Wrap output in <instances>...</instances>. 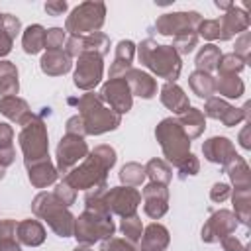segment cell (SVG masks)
<instances>
[{
	"mask_svg": "<svg viewBox=\"0 0 251 251\" xmlns=\"http://www.w3.org/2000/svg\"><path fill=\"white\" fill-rule=\"evenodd\" d=\"M127 86L131 88L133 94L143 96V98H151L155 94V82L149 75L141 73V71H131L129 78H127Z\"/></svg>",
	"mask_w": 251,
	"mask_h": 251,
	"instance_id": "obj_19",
	"label": "cell"
},
{
	"mask_svg": "<svg viewBox=\"0 0 251 251\" xmlns=\"http://www.w3.org/2000/svg\"><path fill=\"white\" fill-rule=\"evenodd\" d=\"M102 94H104V98L112 104V108L118 110V112H127L129 106H131L129 86H127V82L122 80V78H114V80H110V82L104 86Z\"/></svg>",
	"mask_w": 251,
	"mask_h": 251,
	"instance_id": "obj_11",
	"label": "cell"
},
{
	"mask_svg": "<svg viewBox=\"0 0 251 251\" xmlns=\"http://www.w3.org/2000/svg\"><path fill=\"white\" fill-rule=\"evenodd\" d=\"M102 76V61H100V55L96 53H82L78 55V67H76V73H75V84L78 88H92L98 84Z\"/></svg>",
	"mask_w": 251,
	"mask_h": 251,
	"instance_id": "obj_8",
	"label": "cell"
},
{
	"mask_svg": "<svg viewBox=\"0 0 251 251\" xmlns=\"http://www.w3.org/2000/svg\"><path fill=\"white\" fill-rule=\"evenodd\" d=\"M90 108L84 106L80 102V108H82V116H84V131L88 133H102V131H108V129H114L118 124H120V116L102 108L98 98L94 94H90Z\"/></svg>",
	"mask_w": 251,
	"mask_h": 251,
	"instance_id": "obj_6",
	"label": "cell"
},
{
	"mask_svg": "<svg viewBox=\"0 0 251 251\" xmlns=\"http://www.w3.org/2000/svg\"><path fill=\"white\" fill-rule=\"evenodd\" d=\"M67 10V2H47L45 4V12L51 14V16H63Z\"/></svg>",
	"mask_w": 251,
	"mask_h": 251,
	"instance_id": "obj_41",
	"label": "cell"
},
{
	"mask_svg": "<svg viewBox=\"0 0 251 251\" xmlns=\"http://www.w3.org/2000/svg\"><path fill=\"white\" fill-rule=\"evenodd\" d=\"M0 110L10 118V120H16L20 124L25 126V118H27V104L16 96H6L2 98L0 102Z\"/></svg>",
	"mask_w": 251,
	"mask_h": 251,
	"instance_id": "obj_23",
	"label": "cell"
},
{
	"mask_svg": "<svg viewBox=\"0 0 251 251\" xmlns=\"http://www.w3.org/2000/svg\"><path fill=\"white\" fill-rule=\"evenodd\" d=\"M10 139H12V129L6 124H0V149H10Z\"/></svg>",
	"mask_w": 251,
	"mask_h": 251,
	"instance_id": "obj_42",
	"label": "cell"
},
{
	"mask_svg": "<svg viewBox=\"0 0 251 251\" xmlns=\"http://www.w3.org/2000/svg\"><path fill=\"white\" fill-rule=\"evenodd\" d=\"M16 229H18V233H20V239H22L24 243H27V245H39V243L43 241V237H45L43 227H41L37 222H33V220H27V222L20 224Z\"/></svg>",
	"mask_w": 251,
	"mask_h": 251,
	"instance_id": "obj_26",
	"label": "cell"
},
{
	"mask_svg": "<svg viewBox=\"0 0 251 251\" xmlns=\"http://www.w3.org/2000/svg\"><path fill=\"white\" fill-rule=\"evenodd\" d=\"M169 243V233L163 226H157V224H151L145 231V237L141 241V247L143 251H163Z\"/></svg>",
	"mask_w": 251,
	"mask_h": 251,
	"instance_id": "obj_17",
	"label": "cell"
},
{
	"mask_svg": "<svg viewBox=\"0 0 251 251\" xmlns=\"http://www.w3.org/2000/svg\"><path fill=\"white\" fill-rule=\"evenodd\" d=\"M139 59L157 75L175 80L180 73V59L178 53L169 45H157L155 41L147 39L139 45Z\"/></svg>",
	"mask_w": 251,
	"mask_h": 251,
	"instance_id": "obj_1",
	"label": "cell"
},
{
	"mask_svg": "<svg viewBox=\"0 0 251 251\" xmlns=\"http://www.w3.org/2000/svg\"><path fill=\"white\" fill-rule=\"evenodd\" d=\"M216 88H218L222 94L229 96V98H237V96H241V92H243V82H241L237 76H233V75H224Z\"/></svg>",
	"mask_w": 251,
	"mask_h": 251,
	"instance_id": "obj_31",
	"label": "cell"
},
{
	"mask_svg": "<svg viewBox=\"0 0 251 251\" xmlns=\"http://www.w3.org/2000/svg\"><path fill=\"white\" fill-rule=\"evenodd\" d=\"M137 202H139L137 190H133V188H124V186H118V188L110 190V192H108V198H106L108 210L112 208V210L118 212L120 216H131V214L135 212Z\"/></svg>",
	"mask_w": 251,
	"mask_h": 251,
	"instance_id": "obj_10",
	"label": "cell"
},
{
	"mask_svg": "<svg viewBox=\"0 0 251 251\" xmlns=\"http://www.w3.org/2000/svg\"><path fill=\"white\" fill-rule=\"evenodd\" d=\"M145 196V212L151 218H159L167 212V188L163 184H149L143 190Z\"/></svg>",
	"mask_w": 251,
	"mask_h": 251,
	"instance_id": "obj_12",
	"label": "cell"
},
{
	"mask_svg": "<svg viewBox=\"0 0 251 251\" xmlns=\"http://www.w3.org/2000/svg\"><path fill=\"white\" fill-rule=\"evenodd\" d=\"M218 22H220V39H229L233 33H237V31H241V29L247 27L249 18H247V14L243 10H239V8L233 6Z\"/></svg>",
	"mask_w": 251,
	"mask_h": 251,
	"instance_id": "obj_13",
	"label": "cell"
},
{
	"mask_svg": "<svg viewBox=\"0 0 251 251\" xmlns=\"http://www.w3.org/2000/svg\"><path fill=\"white\" fill-rule=\"evenodd\" d=\"M204 153H206L208 161H212V163H227L224 155H227V159L235 157L233 147H231L229 139H226V137H212L210 141H206Z\"/></svg>",
	"mask_w": 251,
	"mask_h": 251,
	"instance_id": "obj_16",
	"label": "cell"
},
{
	"mask_svg": "<svg viewBox=\"0 0 251 251\" xmlns=\"http://www.w3.org/2000/svg\"><path fill=\"white\" fill-rule=\"evenodd\" d=\"M41 69L47 75H63L71 69V61L67 55H63V51H49L41 59Z\"/></svg>",
	"mask_w": 251,
	"mask_h": 251,
	"instance_id": "obj_20",
	"label": "cell"
},
{
	"mask_svg": "<svg viewBox=\"0 0 251 251\" xmlns=\"http://www.w3.org/2000/svg\"><path fill=\"white\" fill-rule=\"evenodd\" d=\"M82 51H84V37L73 35V37L69 39L67 53H69V55H82Z\"/></svg>",
	"mask_w": 251,
	"mask_h": 251,
	"instance_id": "obj_39",
	"label": "cell"
},
{
	"mask_svg": "<svg viewBox=\"0 0 251 251\" xmlns=\"http://www.w3.org/2000/svg\"><path fill=\"white\" fill-rule=\"evenodd\" d=\"M243 65H245V61H243L239 55L229 53V55L220 57V65H218V69H220L222 75H235V73H239V71L243 69Z\"/></svg>",
	"mask_w": 251,
	"mask_h": 251,
	"instance_id": "obj_32",
	"label": "cell"
},
{
	"mask_svg": "<svg viewBox=\"0 0 251 251\" xmlns=\"http://www.w3.org/2000/svg\"><path fill=\"white\" fill-rule=\"evenodd\" d=\"M133 51H135V47H133V43L131 41H120L118 43V51H116V61H114V65H112V69H110V76H116V75H120L122 71L126 73V69H129V63H131V59H133Z\"/></svg>",
	"mask_w": 251,
	"mask_h": 251,
	"instance_id": "obj_22",
	"label": "cell"
},
{
	"mask_svg": "<svg viewBox=\"0 0 251 251\" xmlns=\"http://www.w3.org/2000/svg\"><path fill=\"white\" fill-rule=\"evenodd\" d=\"M206 114H208L210 118L222 120L226 126H233V124H237V122L243 118V114H241L237 108H231L229 104H226V102H222V100H218V98H214V100L208 102Z\"/></svg>",
	"mask_w": 251,
	"mask_h": 251,
	"instance_id": "obj_15",
	"label": "cell"
},
{
	"mask_svg": "<svg viewBox=\"0 0 251 251\" xmlns=\"http://www.w3.org/2000/svg\"><path fill=\"white\" fill-rule=\"evenodd\" d=\"M76 251H90V249H76Z\"/></svg>",
	"mask_w": 251,
	"mask_h": 251,
	"instance_id": "obj_45",
	"label": "cell"
},
{
	"mask_svg": "<svg viewBox=\"0 0 251 251\" xmlns=\"http://www.w3.org/2000/svg\"><path fill=\"white\" fill-rule=\"evenodd\" d=\"M145 173H149V176H151L153 180H157V182H169V178H171V169H169V165H165V163L159 161V159H153V161L145 167Z\"/></svg>",
	"mask_w": 251,
	"mask_h": 251,
	"instance_id": "obj_33",
	"label": "cell"
},
{
	"mask_svg": "<svg viewBox=\"0 0 251 251\" xmlns=\"http://www.w3.org/2000/svg\"><path fill=\"white\" fill-rule=\"evenodd\" d=\"M122 229H124V233L127 235V239H131V241H137L139 235H141V224L137 222V218H127V220H124V222H122Z\"/></svg>",
	"mask_w": 251,
	"mask_h": 251,
	"instance_id": "obj_38",
	"label": "cell"
},
{
	"mask_svg": "<svg viewBox=\"0 0 251 251\" xmlns=\"http://www.w3.org/2000/svg\"><path fill=\"white\" fill-rule=\"evenodd\" d=\"M190 86L192 90L200 96V98H208L214 90H216V82L212 80V76L208 73H202V71H196L192 76H190Z\"/></svg>",
	"mask_w": 251,
	"mask_h": 251,
	"instance_id": "obj_28",
	"label": "cell"
},
{
	"mask_svg": "<svg viewBox=\"0 0 251 251\" xmlns=\"http://www.w3.org/2000/svg\"><path fill=\"white\" fill-rule=\"evenodd\" d=\"M227 194H229V188H227V184H216L214 186V190H212V200H226L227 198Z\"/></svg>",
	"mask_w": 251,
	"mask_h": 251,
	"instance_id": "obj_43",
	"label": "cell"
},
{
	"mask_svg": "<svg viewBox=\"0 0 251 251\" xmlns=\"http://www.w3.org/2000/svg\"><path fill=\"white\" fill-rule=\"evenodd\" d=\"M86 155V143L82 141V137L69 133L65 139H61L59 149H57V157H59V169L63 173H67L80 157Z\"/></svg>",
	"mask_w": 251,
	"mask_h": 251,
	"instance_id": "obj_9",
	"label": "cell"
},
{
	"mask_svg": "<svg viewBox=\"0 0 251 251\" xmlns=\"http://www.w3.org/2000/svg\"><path fill=\"white\" fill-rule=\"evenodd\" d=\"M0 92L4 96H12L18 92V71L8 61L0 63Z\"/></svg>",
	"mask_w": 251,
	"mask_h": 251,
	"instance_id": "obj_25",
	"label": "cell"
},
{
	"mask_svg": "<svg viewBox=\"0 0 251 251\" xmlns=\"http://www.w3.org/2000/svg\"><path fill=\"white\" fill-rule=\"evenodd\" d=\"M235 227V220L229 212H218L206 226V229H202V239L206 241H216L220 237H224V233L231 231Z\"/></svg>",
	"mask_w": 251,
	"mask_h": 251,
	"instance_id": "obj_14",
	"label": "cell"
},
{
	"mask_svg": "<svg viewBox=\"0 0 251 251\" xmlns=\"http://www.w3.org/2000/svg\"><path fill=\"white\" fill-rule=\"evenodd\" d=\"M157 137L161 139V145H163L165 155H167L175 165H178V163L188 155L190 139L186 137V133L182 131V127H180L176 122H173V120H163L161 126L157 127Z\"/></svg>",
	"mask_w": 251,
	"mask_h": 251,
	"instance_id": "obj_3",
	"label": "cell"
},
{
	"mask_svg": "<svg viewBox=\"0 0 251 251\" xmlns=\"http://www.w3.org/2000/svg\"><path fill=\"white\" fill-rule=\"evenodd\" d=\"M110 49V41L104 33L96 31V33H90L88 37H84V51L82 53H96V55H106Z\"/></svg>",
	"mask_w": 251,
	"mask_h": 251,
	"instance_id": "obj_30",
	"label": "cell"
},
{
	"mask_svg": "<svg viewBox=\"0 0 251 251\" xmlns=\"http://www.w3.org/2000/svg\"><path fill=\"white\" fill-rule=\"evenodd\" d=\"M29 180L35 186H45L55 180V169L49 165V161H41L29 167Z\"/></svg>",
	"mask_w": 251,
	"mask_h": 251,
	"instance_id": "obj_27",
	"label": "cell"
},
{
	"mask_svg": "<svg viewBox=\"0 0 251 251\" xmlns=\"http://www.w3.org/2000/svg\"><path fill=\"white\" fill-rule=\"evenodd\" d=\"M202 20L198 16V12H176V14H163L157 22L155 27L159 33L163 35H182V33H190V29L194 25H198Z\"/></svg>",
	"mask_w": 251,
	"mask_h": 251,
	"instance_id": "obj_7",
	"label": "cell"
},
{
	"mask_svg": "<svg viewBox=\"0 0 251 251\" xmlns=\"http://www.w3.org/2000/svg\"><path fill=\"white\" fill-rule=\"evenodd\" d=\"M198 31L206 39H220V22L218 20H204L198 24Z\"/></svg>",
	"mask_w": 251,
	"mask_h": 251,
	"instance_id": "obj_37",
	"label": "cell"
},
{
	"mask_svg": "<svg viewBox=\"0 0 251 251\" xmlns=\"http://www.w3.org/2000/svg\"><path fill=\"white\" fill-rule=\"evenodd\" d=\"M24 153H25V165L31 167L35 163L45 161L47 157V133L43 129V124H27L24 133L20 135Z\"/></svg>",
	"mask_w": 251,
	"mask_h": 251,
	"instance_id": "obj_5",
	"label": "cell"
},
{
	"mask_svg": "<svg viewBox=\"0 0 251 251\" xmlns=\"http://www.w3.org/2000/svg\"><path fill=\"white\" fill-rule=\"evenodd\" d=\"M161 100L167 108H171L173 112H184L188 110V98L184 96V92L176 86V84H171L167 82L163 86V94H161Z\"/></svg>",
	"mask_w": 251,
	"mask_h": 251,
	"instance_id": "obj_18",
	"label": "cell"
},
{
	"mask_svg": "<svg viewBox=\"0 0 251 251\" xmlns=\"http://www.w3.org/2000/svg\"><path fill=\"white\" fill-rule=\"evenodd\" d=\"M0 20H2V14H0Z\"/></svg>",
	"mask_w": 251,
	"mask_h": 251,
	"instance_id": "obj_46",
	"label": "cell"
},
{
	"mask_svg": "<svg viewBox=\"0 0 251 251\" xmlns=\"http://www.w3.org/2000/svg\"><path fill=\"white\" fill-rule=\"evenodd\" d=\"M114 233V224L108 214L100 216V210L84 212L76 222V239L82 243H94Z\"/></svg>",
	"mask_w": 251,
	"mask_h": 251,
	"instance_id": "obj_4",
	"label": "cell"
},
{
	"mask_svg": "<svg viewBox=\"0 0 251 251\" xmlns=\"http://www.w3.org/2000/svg\"><path fill=\"white\" fill-rule=\"evenodd\" d=\"M104 16L106 8L102 2H84L76 6L67 18V31H71L73 35L96 33L104 24Z\"/></svg>",
	"mask_w": 251,
	"mask_h": 251,
	"instance_id": "obj_2",
	"label": "cell"
},
{
	"mask_svg": "<svg viewBox=\"0 0 251 251\" xmlns=\"http://www.w3.org/2000/svg\"><path fill=\"white\" fill-rule=\"evenodd\" d=\"M220 57H222V53H220V49L216 47V45H206L200 53H198V57H196V67H198V71H212V69H216L218 67V63H220Z\"/></svg>",
	"mask_w": 251,
	"mask_h": 251,
	"instance_id": "obj_29",
	"label": "cell"
},
{
	"mask_svg": "<svg viewBox=\"0 0 251 251\" xmlns=\"http://www.w3.org/2000/svg\"><path fill=\"white\" fill-rule=\"evenodd\" d=\"M196 41H198V35L196 33H182V35H176L175 37V45H173V49L176 51V53H180V55H186V53H190L194 47H196Z\"/></svg>",
	"mask_w": 251,
	"mask_h": 251,
	"instance_id": "obj_34",
	"label": "cell"
},
{
	"mask_svg": "<svg viewBox=\"0 0 251 251\" xmlns=\"http://www.w3.org/2000/svg\"><path fill=\"white\" fill-rule=\"evenodd\" d=\"M143 176H145V169L139 167V165H135V163L126 165L122 169V173H120V178L124 182H129V184H139L143 180Z\"/></svg>",
	"mask_w": 251,
	"mask_h": 251,
	"instance_id": "obj_35",
	"label": "cell"
},
{
	"mask_svg": "<svg viewBox=\"0 0 251 251\" xmlns=\"http://www.w3.org/2000/svg\"><path fill=\"white\" fill-rule=\"evenodd\" d=\"M45 47V29L41 25H29L24 31V51L29 55L39 53Z\"/></svg>",
	"mask_w": 251,
	"mask_h": 251,
	"instance_id": "obj_24",
	"label": "cell"
},
{
	"mask_svg": "<svg viewBox=\"0 0 251 251\" xmlns=\"http://www.w3.org/2000/svg\"><path fill=\"white\" fill-rule=\"evenodd\" d=\"M65 41V31L61 27H51L49 31H45V47L49 51H59V47H63Z\"/></svg>",
	"mask_w": 251,
	"mask_h": 251,
	"instance_id": "obj_36",
	"label": "cell"
},
{
	"mask_svg": "<svg viewBox=\"0 0 251 251\" xmlns=\"http://www.w3.org/2000/svg\"><path fill=\"white\" fill-rule=\"evenodd\" d=\"M224 247H226L227 251H243V247L239 245V241L233 239V237H226V239H224Z\"/></svg>",
	"mask_w": 251,
	"mask_h": 251,
	"instance_id": "obj_44",
	"label": "cell"
},
{
	"mask_svg": "<svg viewBox=\"0 0 251 251\" xmlns=\"http://www.w3.org/2000/svg\"><path fill=\"white\" fill-rule=\"evenodd\" d=\"M178 126L182 127V131L186 133V137H196L200 135V131L204 129V118L196 108H188L184 110V114L178 118Z\"/></svg>",
	"mask_w": 251,
	"mask_h": 251,
	"instance_id": "obj_21",
	"label": "cell"
},
{
	"mask_svg": "<svg viewBox=\"0 0 251 251\" xmlns=\"http://www.w3.org/2000/svg\"><path fill=\"white\" fill-rule=\"evenodd\" d=\"M12 41H14V37L0 25V57L10 53V49H12Z\"/></svg>",
	"mask_w": 251,
	"mask_h": 251,
	"instance_id": "obj_40",
	"label": "cell"
}]
</instances>
